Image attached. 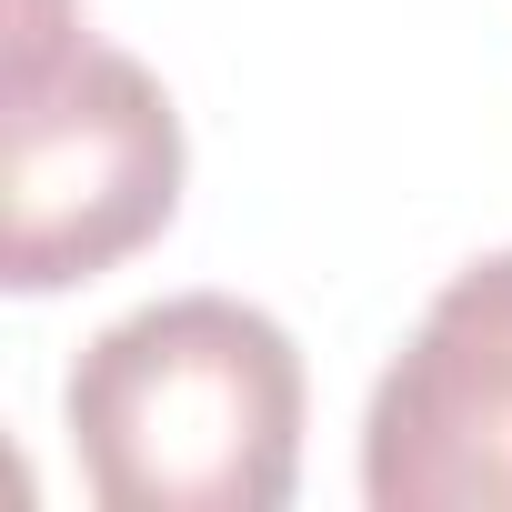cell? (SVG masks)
Masks as SVG:
<instances>
[{
    "instance_id": "6da1fadb",
    "label": "cell",
    "mask_w": 512,
    "mask_h": 512,
    "mask_svg": "<svg viewBox=\"0 0 512 512\" xmlns=\"http://www.w3.org/2000/svg\"><path fill=\"white\" fill-rule=\"evenodd\" d=\"M61 422L111 512H282L302 482V352L231 292H171L71 362Z\"/></svg>"
},
{
    "instance_id": "7a4b0ae2",
    "label": "cell",
    "mask_w": 512,
    "mask_h": 512,
    "mask_svg": "<svg viewBox=\"0 0 512 512\" xmlns=\"http://www.w3.org/2000/svg\"><path fill=\"white\" fill-rule=\"evenodd\" d=\"M181 111L171 91L81 31L71 0L11 11V111H0V282L21 302L121 272L181 211Z\"/></svg>"
},
{
    "instance_id": "3957f363",
    "label": "cell",
    "mask_w": 512,
    "mask_h": 512,
    "mask_svg": "<svg viewBox=\"0 0 512 512\" xmlns=\"http://www.w3.org/2000/svg\"><path fill=\"white\" fill-rule=\"evenodd\" d=\"M372 512H512V251H482L392 352L362 412Z\"/></svg>"
}]
</instances>
